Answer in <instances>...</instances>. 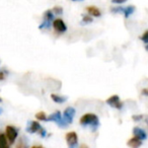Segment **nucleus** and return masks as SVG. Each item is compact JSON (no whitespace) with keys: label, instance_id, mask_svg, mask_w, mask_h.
<instances>
[{"label":"nucleus","instance_id":"nucleus-1","mask_svg":"<svg viewBox=\"0 0 148 148\" xmlns=\"http://www.w3.org/2000/svg\"><path fill=\"white\" fill-rule=\"evenodd\" d=\"M79 123L82 127H87V126H90L91 130L92 131H95L97 128L99 127V117H97L95 114H85L79 120Z\"/></svg>","mask_w":148,"mask_h":148},{"label":"nucleus","instance_id":"nucleus-2","mask_svg":"<svg viewBox=\"0 0 148 148\" xmlns=\"http://www.w3.org/2000/svg\"><path fill=\"white\" fill-rule=\"evenodd\" d=\"M47 122H55L60 128H66L68 126V124L64 121L63 117H62V114L60 111H56L55 113L51 114L50 116H48Z\"/></svg>","mask_w":148,"mask_h":148},{"label":"nucleus","instance_id":"nucleus-3","mask_svg":"<svg viewBox=\"0 0 148 148\" xmlns=\"http://www.w3.org/2000/svg\"><path fill=\"white\" fill-rule=\"evenodd\" d=\"M5 136L7 138V141L9 144H13L16 141L17 137H18V130L17 128H15L14 126L8 125L5 128Z\"/></svg>","mask_w":148,"mask_h":148},{"label":"nucleus","instance_id":"nucleus-4","mask_svg":"<svg viewBox=\"0 0 148 148\" xmlns=\"http://www.w3.org/2000/svg\"><path fill=\"white\" fill-rule=\"evenodd\" d=\"M106 103H107V105H109L110 107L115 108V109H117V110H122L124 106L123 103L120 101V97L117 95H112V97H110L109 99H107Z\"/></svg>","mask_w":148,"mask_h":148},{"label":"nucleus","instance_id":"nucleus-5","mask_svg":"<svg viewBox=\"0 0 148 148\" xmlns=\"http://www.w3.org/2000/svg\"><path fill=\"white\" fill-rule=\"evenodd\" d=\"M52 27H53V29L59 34H64L67 31V25H66L65 21L61 18L54 19L53 23H52Z\"/></svg>","mask_w":148,"mask_h":148},{"label":"nucleus","instance_id":"nucleus-6","mask_svg":"<svg viewBox=\"0 0 148 148\" xmlns=\"http://www.w3.org/2000/svg\"><path fill=\"white\" fill-rule=\"evenodd\" d=\"M75 114H76V111H75V109H74L73 107L66 108L65 111H64V113H63L64 121H65L68 125H69V124H72L73 123V118H74V116H75Z\"/></svg>","mask_w":148,"mask_h":148},{"label":"nucleus","instance_id":"nucleus-7","mask_svg":"<svg viewBox=\"0 0 148 148\" xmlns=\"http://www.w3.org/2000/svg\"><path fill=\"white\" fill-rule=\"evenodd\" d=\"M42 126L41 124L39 123L38 121H29L27 123V132L29 134H35V133H39L40 130L42 129Z\"/></svg>","mask_w":148,"mask_h":148},{"label":"nucleus","instance_id":"nucleus-8","mask_svg":"<svg viewBox=\"0 0 148 148\" xmlns=\"http://www.w3.org/2000/svg\"><path fill=\"white\" fill-rule=\"evenodd\" d=\"M66 142H67L68 146H75L78 143V136L75 132H69L66 134Z\"/></svg>","mask_w":148,"mask_h":148},{"label":"nucleus","instance_id":"nucleus-9","mask_svg":"<svg viewBox=\"0 0 148 148\" xmlns=\"http://www.w3.org/2000/svg\"><path fill=\"white\" fill-rule=\"evenodd\" d=\"M133 134L135 137L139 138L141 141H144V140L147 139V133L145 132V130H143L140 127H134L133 128Z\"/></svg>","mask_w":148,"mask_h":148},{"label":"nucleus","instance_id":"nucleus-10","mask_svg":"<svg viewBox=\"0 0 148 148\" xmlns=\"http://www.w3.org/2000/svg\"><path fill=\"white\" fill-rule=\"evenodd\" d=\"M127 145L129 146L130 148H139L140 146L142 145V141L139 139V138L134 136V137L130 138V139L128 140Z\"/></svg>","mask_w":148,"mask_h":148},{"label":"nucleus","instance_id":"nucleus-11","mask_svg":"<svg viewBox=\"0 0 148 148\" xmlns=\"http://www.w3.org/2000/svg\"><path fill=\"white\" fill-rule=\"evenodd\" d=\"M86 11L88 13V15H90L91 17H99L101 16V12L97 6H87Z\"/></svg>","mask_w":148,"mask_h":148},{"label":"nucleus","instance_id":"nucleus-12","mask_svg":"<svg viewBox=\"0 0 148 148\" xmlns=\"http://www.w3.org/2000/svg\"><path fill=\"white\" fill-rule=\"evenodd\" d=\"M51 99L54 103H64L67 101V97L65 95H55V93H52L51 95Z\"/></svg>","mask_w":148,"mask_h":148},{"label":"nucleus","instance_id":"nucleus-13","mask_svg":"<svg viewBox=\"0 0 148 148\" xmlns=\"http://www.w3.org/2000/svg\"><path fill=\"white\" fill-rule=\"evenodd\" d=\"M0 148H10V144L7 141L4 133H0Z\"/></svg>","mask_w":148,"mask_h":148},{"label":"nucleus","instance_id":"nucleus-14","mask_svg":"<svg viewBox=\"0 0 148 148\" xmlns=\"http://www.w3.org/2000/svg\"><path fill=\"white\" fill-rule=\"evenodd\" d=\"M134 11H135V6H133V5H129V6H127V7H124L123 15L126 17V18H128L130 15L133 14Z\"/></svg>","mask_w":148,"mask_h":148},{"label":"nucleus","instance_id":"nucleus-15","mask_svg":"<svg viewBox=\"0 0 148 148\" xmlns=\"http://www.w3.org/2000/svg\"><path fill=\"white\" fill-rule=\"evenodd\" d=\"M44 19L49 21H53L55 19V14L52 11V9H48V10L45 11V13H44Z\"/></svg>","mask_w":148,"mask_h":148},{"label":"nucleus","instance_id":"nucleus-16","mask_svg":"<svg viewBox=\"0 0 148 148\" xmlns=\"http://www.w3.org/2000/svg\"><path fill=\"white\" fill-rule=\"evenodd\" d=\"M52 23H53V21H46V19H44V21H42L41 25H39V29H51Z\"/></svg>","mask_w":148,"mask_h":148},{"label":"nucleus","instance_id":"nucleus-17","mask_svg":"<svg viewBox=\"0 0 148 148\" xmlns=\"http://www.w3.org/2000/svg\"><path fill=\"white\" fill-rule=\"evenodd\" d=\"M16 148H29V143H27V140L25 137H21L19 139L18 143L16 145Z\"/></svg>","mask_w":148,"mask_h":148},{"label":"nucleus","instance_id":"nucleus-18","mask_svg":"<svg viewBox=\"0 0 148 148\" xmlns=\"http://www.w3.org/2000/svg\"><path fill=\"white\" fill-rule=\"evenodd\" d=\"M36 119L38 121H44V122H47L48 120V116L46 115L45 112H39V113L36 114Z\"/></svg>","mask_w":148,"mask_h":148},{"label":"nucleus","instance_id":"nucleus-19","mask_svg":"<svg viewBox=\"0 0 148 148\" xmlns=\"http://www.w3.org/2000/svg\"><path fill=\"white\" fill-rule=\"evenodd\" d=\"M93 21V17H91L90 15H83L82 16V21L81 23H84V25H88V23H91Z\"/></svg>","mask_w":148,"mask_h":148},{"label":"nucleus","instance_id":"nucleus-20","mask_svg":"<svg viewBox=\"0 0 148 148\" xmlns=\"http://www.w3.org/2000/svg\"><path fill=\"white\" fill-rule=\"evenodd\" d=\"M52 11H53L54 14H56V15L63 14V8H62L61 6H54L53 9H52Z\"/></svg>","mask_w":148,"mask_h":148},{"label":"nucleus","instance_id":"nucleus-21","mask_svg":"<svg viewBox=\"0 0 148 148\" xmlns=\"http://www.w3.org/2000/svg\"><path fill=\"white\" fill-rule=\"evenodd\" d=\"M111 11L113 13H122V14H123L124 7L123 6H114L111 8Z\"/></svg>","mask_w":148,"mask_h":148},{"label":"nucleus","instance_id":"nucleus-22","mask_svg":"<svg viewBox=\"0 0 148 148\" xmlns=\"http://www.w3.org/2000/svg\"><path fill=\"white\" fill-rule=\"evenodd\" d=\"M140 40H141L143 43H145V45L148 44V29H146V31L144 32L143 35L140 37Z\"/></svg>","mask_w":148,"mask_h":148},{"label":"nucleus","instance_id":"nucleus-23","mask_svg":"<svg viewBox=\"0 0 148 148\" xmlns=\"http://www.w3.org/2000/svg\"><path fill=\"white\" fill-rule=\"evenodd\" d=\"M142 119H143V116L142 115H134L133 117H132V120L135 122H139V121H141Z\"/></svg>","mask_w":148,"mask_h":148},{"label":"nucleus","instance_id":"nucleus-24","mask_svg":"<svg viewBox=\"0 0 148 148\" xmlns=\"http://www.w3.org/2000/svg\"><path fill=\"white\" fill-rule=\"evenodd\" d=\"M128 0H111V2L113 4H123V3L127 2Z\"/></svg>","mask_w":148,"mask_h":148},{"label":"nucleus","instance_id":"nucleus-25","mask_svg":"<svg viewBox=\"0 0 148 148\" xmlns=\"http://www.w3.org/2000/svg\"><path fill=\"white\" fill-rule=\"evenodd\" d=\"M5 75H6V71L5 70H0V81L4 80Z\"/></svg>","mask_w":148,"mask_h":148},{"label":"nucleus","instance_id":"nucleus-26","mask_svg":"<svg viewBox=\"0 0 148 148\" xmlns=\"http://www.w3.org/2000/svg\"><path fill=\"white\" fill-rule=\"evenodd\" d=\"M39 134H40V136H41L42 138H45L46 136H47V131H46V129H44V128H42V129L40 130Z\"/></svg>","mask_w":148,"mask_h":148},{"label":"nucleus","instance_id":"nucleus-27","mask_svg":"<svg viewBox=\"0 0 148 148\" xmlns=\"http://www.w3.org/2000/svg\"><path fill=\"white\" fill-rule=\"evenodd\" d=\"M142 93H143L144 95H147L148 97V88H144L143 90H142Z\"/></svg>","mask_w":148,"mask_h":148},{"label":"nucleus","instance_id":"nucleus-28","mask_svg":"<svg viewBox=\"0 0 148 148\" xmlns=\"http://www.w3.org/2000/svg\"><path fill=\"white\" fill-rule=\"evenodd\" d=\"M79 148H89V147L86 145V144H81L80 147H79Z\"/></svg>","mask_w":148,"mask_h":148},{"label":"nucleus","instance_id":"nucleus-29","mask_svg":"<svg viewBox=\"0 0 148 148\" xmlns=\"http://www.w3.org/2000/svg\"><path fill=\"white\" fill-rule=\"evenodd\" d=\"M31 148H44L43 146H41V145H35V146H32Z\"/></svg>","mask_w":148,"mask_h":148},{"label":"nucleus","instance_id":"nucleus-30","mask_svg":"<svg viewBox=\"0 0 148 148\" xmlns=\"http://www.w3.org/2000/svg\"><path fill=\"white\" fill-rule=\"evenodd\" d=\"M145 50L148 52V44H146V45H145Z\"/></svg>","mask_w":148,"mask_h":148},{"label":"nucleus","instance_id":"nucleus-31","mask_svg":"<svg viewBox=\"0 0 148 148\" xmlns=\"http://www.w3.org/2000/svg\"><path fill=\"white\" fill-rule=\"evenodd\" d=\"M3 113V110H2V108H0V115Z\"/></svg>","mask_w":148,"mask_h":148},{"label":"nucleus","instance_id":"nucleus-32","mask_svg":"<svg viewBox=\"0 0 148 148\" xmlns=\"http://www.w3.org/2000/svg\"><path fill=\"white\" fill-rule=\"evenodd\" d=\"M69 148H77V145H75V146H70Z\"/></svg>","mask_w":148,"mask_h":148},{"label":"nucleus","instance_id":"nucleus-33","mask_svg":"<svg viewBox=\"0 0 148 148\" xmlns=\"http://www.w3.org/2000/svg\"><path fill=\"white\" fill-rule=\"evenodd\" d=\"M72 1H74V2H75V1H83V0H72Z\"/></svg>","mask_w":148,"mask_h":148},{"label":"nucleus","instance_id":"nucleus-34","mask_svg":"<svg viewBox=\"0 0 148 148\" xmlns=\"http://www.w3.org/2000/svg\"><path fill=\"white\" fill-rule=\"evenodd\" d=\"M1 101H2V99H1V97H0V103H1Z\"/></svg>","mask_w":148,"mask_h":148}]
</instances>
